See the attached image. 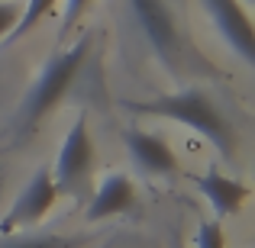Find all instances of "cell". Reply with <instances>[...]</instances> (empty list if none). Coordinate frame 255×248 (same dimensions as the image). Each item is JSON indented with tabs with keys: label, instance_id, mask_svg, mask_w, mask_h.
Returning <instances> with one entry per match:
<instances>
[{
	"label": "cell",
	"instance_id": "cell-1",
	"mask_svg": "<svg viewBox=\"0 0 255 248\" xmlns=\"http://www.w3.org/2000/svg\"><path fill=\"white\" fill-rule=\"evenodd\" d=\"M91 49H94V32H84L71 49L55 52V55L42 65L36 84L29 87V93H26L23 103H19V113H16V132L19 136L36 132V126L62 103V97L68 93V87L75 84L78 75H81Z\"/></svg>",
	"mask_w": 255,
	"mask_h": 248
},
{
	"label": "cell",
	"instance_id": "cell-2",
	"mask_svg": "<svg viewBox=\"0 0 255 248\" xmlns=\"http://www.w3.org/2000/svg\"><path fill=\"white\" fill-rule=\"evenodd\" d=\"M123 106L129 113H139V116H158L187 126L197 136H204L223 158H233V129L226 126V119L220 116V110L210 103L207 90H200V87H184V90L165 93V97L145 100V103L123 100Z\"/></svg>",
	"mask_w": 255,
	"mask_h": 248
},
{
	"label": "cell",
	"instance_id": "cell-3",
	"mask_svg": "<svg viewBox=\"0 0 255 248\" xmlns=\"http://www.w3.org/2000/svg\"><path fill=\"white\" fill-rule=\"evenodd\" d=\"M94 158H97V149H94V136H91V126H87V113H78L75 126L68 129L62 149H58L55 167H52L58 193L81 190L94 171Z\"/></svg>",
	"mask_w": 255,
	"mask_h": 248
},
{
	"label": "cell",
	"instance_id": "cell-4",
	"mask_svg": "<svg viewBox=\"0 0 255 248\" xmlns=\"http://www.w3.org/2000/svg\"><path fill=\"white\" fill-rule=\"evenodd\" d=\"M58 197H62V193H58V187H55L52 167H39L29 177V184L16 193L13 206L6 210L3 223H0V236H16V232H23V229L39 226L52 213V206L58 203Z\"/></svg>",
	"mask_w": 255,
	"mask_h": 248
},
{
	"label": "cell",
	"instance_id": "cell-5",
	"mask_svg": "<svg viewBox=\"0 0 255 248\" xmlns=\"http://www.w3.org/2000/svg\"><path fill=\"white\" fill-rule=\"evenodd\" d=\"M132 13H136L139 26H142L145 39H149L155 58L165 65L168 71L181 68V32L174 23L171 10L165 0H129Z\"/></svg>",
	"mask_w": 255,
	"mask_h": 248
},
{
	"label": "cell",
	"instance_id": "cell-6",
	"mask_svg": "<svg viewBox=\"0 0 255 248\" xmlns=\"http://www.w3.org/2000/svg\"><path fill=\"white\" fill-rule=\"evenodd\" d=\"M204 6L213 16V26L223 36V42L246 65H255V29H252L249 10L239 0H204Z\"/></svg>",
	"mask_w": 255,
	"mask_h": 248
},
{
	"label": "cell",
	"instance_id": "cell-7",
	"mask_svg": "<svg viewBox=\"0 0 255 248\" xmlns=\"http://www.w3.org/2000/svg\"><path fill=\"white\" fill-rule=\"evenodd\" d=\"M123 142L129 149L132 162L142 167L145 174H155V177H171V174L181 171V162L174 155V149L165 142V136L149 129H139V126H129L123 132Z\"/></svg>",
	"mask_w": 255,
	"mask_h": 248
},
{
	"label": "cell",
	"instance_id": "cell-8",
	"mask_svg": "<svg viewBox=\"0 0 255 248\" xmlns=\"http://www.w3.org/2000/svg\"><path fill=\"white\" fill-rule=\"evenodd\" d=\"M136 206V184H132L126 174L113 171L100 180V187L94 190L91 203H87V219L97 223V219H110V216H123Z\"/></svg>",
	"mask_w": 255,
	"mask_h": 248
},
{
	"label": "cell",
	"instance_id": "cell-9",
	"mask_svg": "<svg viewBox=\"0 0 255 248\" xmlns=\"http://www.w3.org/2000/svg\"><path fill=\"white\" fill-rule=\"evenodd\" d=\"M197 190L204 193L207 203L213 206L217 219L236 216V213L243 210V203L249 200V187H246L243 180L230 177V174L217 171V167H210L207 174H200V177H197Z\"/></svg>",
	"mask_w": 255,
	"mask_h": 248
},
{
	"label": "cell",
	"instance_id": "cell-10",
	"mask_svg": "<svg viewBox=\"0 0 255 248\" xmlns=\"http://www.w3.org/2000/svg\"><path fill=\"white\" fill-rule=\"evenodd\" d=\"M55 6H58V0H29V3H26V10L19 13L16 26H13V29H10V36L3 39V45H13V42H16V39H23L26 32H29L32 26H36L39 19H42V16H49V13L55 10Z\"/></svg>",
	"mask_w": 255,
	"mask_h": 248
},
{
	"label": "cell",
	"instance_id": "cell-11",
	"mask_svg": "<svg viewBox=\"0 0 255 248\" xmlns=\"http://www.w3.org/2000/svg\"><path fill=\"white\" fill-rule=\"evenodd\" d=\"M194 248H226V232L220 219H204L194 236Z\"/></svg>",
	"mask_w": 255,
	"mask_h": 248
},
{
	"label": "cell",
	"instance_id": "cell-12",
	"mask_svg": "<svg viewBox=\"0 0 255 248\" xmlns=\"http://www.w3.org/2000/svg\"><path fill=\"white\" fill-rule=\"evenodd\" d=\"M0 248H78V242L65 236H29V239H13Z\"/></svg>",
	"mask_w": 255,
	"mask_h": 248
},
{
	"label": "cell",
	"instance_id": "cell-13",
	"mask_svg": "<svg viewBox=\"0 0 255 248\" xmlns=\"http://www.w3.org/2000/svg\"><path fill=\"white\" fill-rule=\"evenodd\" d=\"M94 0H65V10H62V26H58V39H68L71 29H75L78 23H81V16L87 13V6H91Z\"/></svg>",
	"mask_w": 255,
	"mask_h": 248
},
{
	"label": "cell",
	"instance_id": "cell-14",
	"mask_svg": "<svg viewBox=\"0 0 255 248\" xmlns=\"http://www.w3.org/2000/svg\"><path fill=\"white\" fill-rule=\"evenodd\" d=\"M19 13H23V6L13 3V0H0V39L10 36V29L16 26Z\"/></svg>",
	"mask_w": 255,
	"mask_h": 248
}]
</instances>
